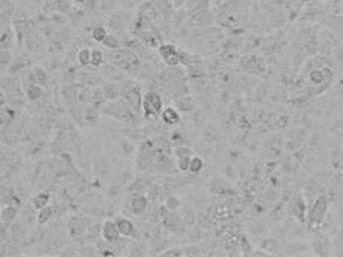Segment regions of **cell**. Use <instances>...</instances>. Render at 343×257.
<instances>
[{
    "mask_svg": "<svg viewBox=\"0 0 343 257\" xmlns=\"http://www.w3.org/2000/svg\"><path fill=\"white\" fill-rule=\"evenodd\" d=\"M109 60H112L113 64L122 68L128 73H137L140 70V60L131 49H116L109 52Z\"/></svg>",
    "mask_w": 343,
    "mask_h": 257,
    "instance_id": "3",
    "label": "cell"
},
{
    "mask_svg": "<svg viewBox=\"0 0 343 257\" xmlns=\"http://www.w3.org/2000/svg\"><path fill=\"white\" fill-rule=\"evenodd\" d=\"M214 219L218 222H229L232 220V211L227 205H218L214 210Z\"/></svg>",
    "mask_w": 343,
    "mask_h": 257,
    "instance_id": "17",
    "label": "cell"
},
{
    "mask_svg": "<svg viewBox=\"0 0 343 257\" xmlns=\"http://www.w3.org/2000/svg\"><path fill=\"white\" fill-rule=\"evenodd\" d=\"M76 58H77V63L80 65L91 64V49H90V48H82V49H79Z\"/></svg>",
    "mask_w": 343,
    "mask_h": 257,
    "instance_id": "21",
    "label": "cell"
},
{
    "mask_svg": "<svg viewBox=\"0 0 343 257\" xmlns=\"http://www.w3.org/2000/svg\"><path fill=\"white\" fill-rule=\"evenodd\" d=\"M101 236L104 241L107 242H119L121 238H124L118 229V225L115 220H106L103 225H101Z\"/></svg>",
    "mask_w": 343,
    "mask_h": 257,
    "instance_id": "8",
    "label": "cell"
},
{
    "mask_svg": "<svg viewBox=\"0 0 343 257\" xmlns=\"http://www.w3.org/2000/svg\"><path fill=\"white\" fill-rule=\"evenodd\" d=\"M42 85H34V83H27L26 87V96L29 101H36L37 98L42 97Z\"/></svg>",
    "mask_w": 343,
    "mask_h": 257,
    "instance_id": "20",
    "label": "cell"
},
{
    "mask_svg": "<svg viewBox=\"0 0 343 257\" xmlns=\"http://www.w3.org/2000/svg\"><path fill=\"white\" fill-rule=\"evenodd\" d=\"M204 169V161L199 156H192L190 158V166H189V173L192 174H199Z\"/></svg>",
    "mask_w": 343,
    "mask_h": 257,
    "instance_id": "23",
    "label": "cell"
},
{
    "mask_svg": "<svg viewBox=\"0 0 343 257\" xmlns=\"http://www.w3.org/2000/svg\"><path fill=\"white\" fill-rule=\"evenodd\" d=\"M202 250L196 245H187L185 247V256H202Z\"/></svg>",
    "mask_w": 343,
    "mask_h": 257,
    "instance_id": "33",
    "label": "cell"
},
{
    "mask_svg": "<svg viewBox=\"0 0 343 257\" xmlns=\"http://www.w3.org/2000/svg\"><path fill=\"white\" fill-rule=\"evenodd\" d=\"M173 153L177 156V159H179V158H185V156H193L192 150H190L189 147H186V146H183V144H179L177 147H174Z\"/></svg>",
    "mask_w": 343,
    "mask_h": 257,
    "instance_id": "28",
    "label": "cell"
},
{
    "mask_svg": "<svg viewBox=\"0 0 343 257\" xmlns=\"http://www.w3.org/2000/svg\"><path fill=\"white\" fill-rule=\"evenodd\" d=\"M159 256L162 257H182L185 256V248H180V247H173V248H168L165 250L163 253H160Z\"/></svg>",
    "mask_w": 343,
    "mask_h": 257,
    "instance_id": "29",
    "label": "cell"
},
{
    "mask_svg": "<svg viewBox=\"0 0 343 257\" xmlns=\"http://www.w3.org/2000/svg\"><path fill=\"white\" fill-rule=\"evenodd\" d=\"M162 106H163V101L157 91H149L141 98V110L144 113V118L150 122L157 121V118L163 110Z\"/></svg>",
    "mask_w": 343,
    "mask_h": 257,
    "instance_id": "4",
    "label": "cell"
},
{
    "mask_svg": "<svg viewBox=\"0 0 343 257\" xmlns=\"http://www.w3.org/2000/svg\"><path fill=\"white\" fill-rule=\"evenodd\" d=\"M157 52H159V57L162 58V61H165V64L169 65V67H177L180 64V55H182V51L176 46V45H171V43H162L157 46Z\"/></svg>",
    "mask_w": 343,
    "mask_h": 257,
    "instance_id": "7",
    "label": "cell"
},
{
    "mask_svg": "<svg viewBox=\"0 0 343 257\" xmlns=\"http://www.w3.org/2000/svg\"><path fill=\"white\" fill-rule=\"evenodd\" d=\"M162 226L168 230H171L173 233H177L182 230V227L185 225V220L180 214H177L176 211H171L169 214H166L163 219H160Z\"/></svg>",
    "mask_w": 343,
    "mask_h": 257,
    "instance_id": "9",
    "label": "cell"
},
{
    "mask_svg": "<svg viewBox=\"0 0 343 257\" xmlns=\"http://www.w3.org/2000/svg\"><path fill=\"white\" fill-rule=\"evenodd\" d=\"M186 3V0H174V6L176 8H180V6H183Z\"/></svg>",
    "mask_w": 343,
    "mask_h": 257,
    "instance_id": "36",
    "label": "cell"
},
{
    "mask_svg": "<svg viewBox=\"0 0 343 257\" xmlns=\"http://www.w3.org/2000/svg\"><path fill=\"white\" fill-rule=\"evenodd\" d=\"M85 121L87 124H95L98 121V110L95 107H90L85 112Z\"/></svg>",
    "mask_w": 343,
    "mask_h": 257,
    "instance_id": "30",
    "label": "cell"
},
{
    "mask_svg": "<svg viewBox=\"0 0 343 257\" xmlns=\"http://www.w3.org/2000/svg\"><path fill=\"white\" fill-rule=\"evenodd\" d=\"M180 119H182V115H180V110L176 106H168L160 113V121L165 125H168V127L177 125L180 122Z\"/></svg>",
    "mask_w": 343,
    "mask_h": 257,
    "instance_id": "11",
    "label": "cell"
},
{
    "mask_svg": "<svg viewBox=\"0 0 343 257\" xmlns=\"http://www.w3.org/2000/svg\"><path fill=\"white\" fill-rule=\"evenodd\" d=\"M101 43H103V46L107 48L109 51H116V49H119V48L122 46V42H121L116 36H113V34H107V37H106Z\"/></svg>",
    "mask_w": 343,
    "mask_h": 257,
    "instance_id": "18",
    "label": "cell"
},
{
    "mask_svg": "<svg viewBox=\"0 0 343 257\" xmlns=\"http://www.w3.org/2000/svg\"><path fill=\"white\" fill-rule=\"evenodd\" d=\"M328 208H330L328 196H327V195H319V196L313 201V204H312L309 211H308V214H306V216H308V217H306L308 227L312 229V230L321 229V226L324 225V222H325Z\"/></svg>",
    "mask_w": 343,
    "mask_h": 257,
    "instance_id": "1",
    "label": "cell"
},
{
    "mask_svg": "<svg viewBox=\"0 0 343 257\" xmlns=\"http://www.w3.org/2000/svg\"><path fill=\"white\" fill-rule=\"evenodd\" d=\"M147 207H149V199L144 192H129L126 198V208L129 210V213L135 216H141L146 213Z\"/></svg>",
    "mask_w": 343,
    "mask_h": 257,
    "instance_id": "6",
    "label": "cell"
},
{
    "mask_svg": "<svg viewBox=\"0 0 343 257\" xmlns=\"http://www.w3.org/2000/svg\"><path fill=\"white\" fill-rule=\"evenodd\" d=\"M79 97V93H77V88L74 85H67L62 88V98L70 101V100H76Z\"/></svg>",
    "mask_w": 343,
    "mask_h": 257,
    "instance_id": "25",
    "label": "cell"
},
{
    "mask_svg": "<svg viewBox=\"0 0 343 257\" xmlns=\"http://www.w3.org/2000/svg\"><path fill=\"white\" fill-rule=\"evenodd\" d=\"M79 250L80 248H65L61 253V256H79Z\"/></svg>",
    "mask_w": 343,
    "mask_h": 257,
    "instance_id": "35",
    "label": "cell"
},
{
    "mask_svg": "<svg viewBox=\"0 0 343 257\" xmlns=\"http://www.w3.org/2000/svg\"><path fill=\"white\" fill-rule=\"evenodd\" d=\"M49 201H51V195L49 193L40 192L33 198V205H34L36 210H40L42 207L49 205Z\"/></svg>",
    "mask_w": 343,
    "mask_h": 257,
    "instance_id": "19",
    "label": "cell"
},
{
    "mask_svg": "<svg viewBox=\"0 0 343 257\" xmlns=\"http://www.w3.org/2000/svg\"><path fill=\"white\" fill-rule=\"evenodd\" d=\"M37 220H36V223L40 226L46 225L51 219H52V214H54V210H52V207L51 205H45V207H42L40 210H37Z\"/></svg>",
    "mask_w": 343,
    "mask_h": 257,
    "instance_id": "15",
    "label": "cell"
},
{
    "mask_svg": "<svg viewBox=\"0 0 343 257\" xmlns=\"http://www.w3.org/2000/svg\"><path fill=\"white\" fill-rule=\"evenodd\" d=\"M190 158L192 156H185V158H179L177 159V166L182 173H187L189 166H190Z\"/></svg>",
    "mask_w": 343,
    "mask_h": 257,
    "instance_id": "32",
    "label": "cell"
},
{
    "mask_svg": "<svg viewBox=\"0 0 343 257\" xmlns=\"http://www.w3.org/2000/svg\"><path fill=\"white\" fill-rule=\"evenodd\" d=\"M103 113H106L107 116H112L121 122H125L128 125H134L135 121H137V116L135 113L132 112L134 109L126 103V101H122V100H115V101H109V104L103 106Z\"/></svg>",
    "mask_w": 343,
    "mask_h": 257,
    "instance_id": "2",
    "label": "cell"
},
{
    "mask_svg": "<svg viewBox=\"0 0 343 257\" xmlns=\"http://www.w3.org/2000/svg\"><path fill=\"white\" fill-rule=\"evenodd\" d=\"M79 256H100V250L94 245H85L79 250Z\"/></svg>",
    "mask_w": 343,
    "mask_h": 257,
    "instance_id": "31",
    "label": "cell"
},
{
    "mask_svg": "<svg viewBox=\"0 0 343 257\" xmlns=\"http://www.w3.org/2000/svg\"><path fill=\"white\" fill-rule=\"evenodd\" d=\"M11 229V238L17 242H23L26 239V235H27V225L24 223H20V222H15L14 225L9 227Z\"/></svg>",
    "mask_w": 343,
    "mask_h": 257,
    "instance_id": "13",
    "label": "cell"
},
{
    "mask_svg": "<svg viewBox=\"0 0 343 257\" xmlns=\"http://www.w3.org/2000/svg\"><path fill=\"white\" fill-rule=\"evenodd\" d=\"M106 61V55L103 51L100 49H91V64L93 67H100V65L104 64Z\"/></svg>",
    "mask_w": 343,
    "mask_h": 257,
    "instance_id": "22",
    "label": "cell"
},
{
    "mask_svg": "<svg viewBox=\"0 0 343 257\" xmlns=\"http://www.w3.org/2000/svg\"><path fill=\"white\" fill-rule=\"evenodd\" d=\"M103 91H104V97L107 101H115L121 97V88L116 83H107L103 88Z\"/></svg>",
    "mask_w": 343,
    "mask_h": 257,
    "instance_id": "16",
    "label": "cell"
},
{
    "mask_svg": "<svg viewBox=\"0 0 343 257\" xmlns=\"http://www.w3.org/2000/svg\"><path fill=\"white\" fill-rule=\"evenodd\" d=\"M18 214H20L18 207H15L12 204H6L2 208V223H3V227H11L14 225L17 222Z\"/></svg>",
    "mask_w": 343,
    "mask_h": 257,
    "instance_id": "12",
    "label": "cell"
},
{
    "mask_svg": "<svg viewBox=\"0 0 343 257\" xmlns=\"http://www.w3.org/2000/svg\"><path fill=\"white\" fill-rule=\"evenodd\" d=\"M165 205H166V208H168L169 211H177V210L182 207V201H180L176 195H169V196H166V199H165Z\"/></svg>",
    "mask_w": 343,
    "mask_h": 257,
    "instance_id": "24",
    "label": "cell"
},
{
    "mask_svg": "<svg viewBox=\"0 0 343 257\" xmlns=\"http://www.w3.org/2000/svg\"><path fill=\"white\" fill-rule=\"evenodd\" d=\"M333 244H334V248H336V250H337V248H343V227H340V230H339L336 239H333Z\"/></svg>",
    "mask_w": 343,
    "mask_h": 257,
    "instance_id": "34",
    "label": "cell"
},
{
    "mask_svg": "<svg viewBox=\"0 0 343 257\" xmlns=\"http://www.w3.org/2000/svg\"><path fill=\"white\" fill-rule=\"evenodd\" d=\"M115 222H116L118 229H119V232H121V235H122L124 238H135V236L138 235L137 226L134 225L129 219L121 217V216H119V217L115 219Z\"/></svg>",
    "mask_w": 343,
    "mask_h": 257,
    "instance_id": "10",
    "label": "cell"
},
{
    "mask_svg": "<svg viewBox=\"0 0 343 257\" xmlns=\"http://www.w3.org/2000/svg\"><path fill=\"white\" fill-rule=\"evenodd\" d=\"M107 30L104 29V27H101V26H97V27H94L93 32H91V37H93L95 42H103L106 37H107Z\"/></svg>",
    "mask_w": 343,
    "mask_h": 257,
    "instance_id": "26",
    "label": "cell"
},
{
    "mask_svg": "<svg viewBox=\"0 0 343 257\" xmlns=\"http://www.w3.org/2000/svg\"><path fill=\"white\" fill-rule=\"evenodd\" d=\"M176 107L180 110V112H185V113H189L195 109V101L190 96H182V97H176Z\"/></svg>",
    "mask_w": 343,
    "mask_h": 257,
    "instance_id": "14",
    "label": "cell"
},
{
    "mask_svg": "<svg viewBox=\"0 0 343 257\" xmlns=\"http://www.w3.org/2000/svg\"><path fill=\"white\" fill-rule=\"evenodd\" d=\"M333 241L330 239V236L327 233L318 232L315 233L313 239H312V254L315 256H331L333 253Z\"/></svg>",
    "mask_w": 343,
    "mask_h": 257,
    "instance_id": "5",
    "label": "cell"
},
{
    "mask_svg": "<svg viewBox=\"0 0 343 257\" xmlns=\"http://www.w3.org/2000/svg\"><path fill=\"white\" fill-rule=\"evenodd\" d=\"M34 79H36V82L37 83H40L42 87L48 82V73L43 70V68H40V67H34Z\"/></svg>",
    "mask_w": 343,
    "mask_h": 257,
    "instance_id": "27",
    "label": "cell"
}]
</instances>
